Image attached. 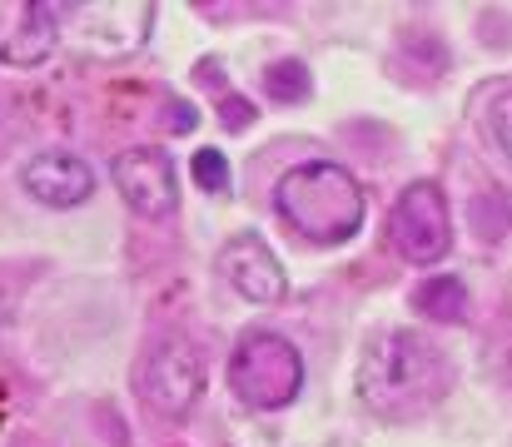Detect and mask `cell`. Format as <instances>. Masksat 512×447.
I'll return each mask as SVG.
<instances>
[{
    "mask_svg": "<svg viewBox=\"0 0 512 447\" xmlns=\"http://www.w3.org/2000/svg\"><path fill=\"white\" fill-rule=\"evenodd\" d=\"M448 388H453V363L413 328L378 333L358 363V398L388 423L423 418L433 403L448 398Z\"/></svg>",
    "mask_w": 512,
    "mask_h": 447,
    "instance_id": "1",
    "label": "cell"
},
{
    "mask_svg": "<svg viewBox=\"0 0 512 447\" xmlns=\"http://www.w3.org/2000/svg\"><path fill=\"white\" fill-rule=\"evenodd\" d=\"M274 209L299 239H309L319 249H334V244H348L363 224V189L343 164L309 159V164H294L279 179Z\"/></svg>",
    "mask_w": 512,
    "mask_h": 447,
    "instance_id": "2",
    "label": "cell"
},
{
    "mask_svg": "<svg viewBox=\"0 0 512 447\" xmlns=\"http://www.w3.org/2000/svg\"><path fill=\"white\" fill-rule=\"evenodd\" d=\"M229 388L244 408L254 413H279L299 398L304 388V353L269 328H254L239 338V348L229 353Z\"/></svg>",
    "mask_w": 512,
    "mask_h": 447,
    "instance_id": "3",
    "label": "cell"
},
{
    "mask_svg": "<svg viewBox=\"0 0 512 447\" xmlns=\"http://www.w3.org/2000/svg\"><path fill=\"white\" fill-rule=\"evenodd\" d=\"M388 244L408 264H418V269L448 259V249H453V219H448V199H443L438 184L418 179V184H408L393 199V209H388Z\"/></svg>",
    "mask_w": 512,
    "mask_h": 447,
    "instance_id": "4",
    "label": "cell"
},
{
    "mask_svg": "<svg viewBox=\"0 0 512 447\" xmlns=\"http://www.w3.org/2000/svg\"><path fill=\"white\" fill-rule=\"evenodd\" d=\"M204 393V358L184 338H160L140 363V398L160 418H184Z\"/></svg>",
    "mask_w": 512,
    "mask_h": 447,
    "instance_id": "5",
    "label": "cell"
},
{
    "mask_svg": "<svg viewBox=\"0 0 512 447\" xmlns=\"http://www.w3.org/2000/svg\"><path fill=\"white\" fill-rule=\"evenodd\" d=\"M60 20H70V40L90 55H130L145 45L155 25V5L140 0H110V5H60Z\"/></svg>",
    "mask_w": 512,
    "mask_h": 447,
    "instance_id": "6",
    "label": "cell"
},
{
    "mask_svg": "<svg viewBox=\"0 0 512 447\" xmlns=\"http://www.w3.org/2000/svg\"><path fill=\"white\" fill-rule=\"evenodd\" d=\"M115 189L120 199L140 214V219H170L179 209V174H174V159L165 149L155 145H135V149H120L115 164Z\"/></svg>",
    "mask_w": 512,
    "mask_h": 447,
    "instance_id": "7",
    "label": "cell"
},
{
    "mask_svg": "<svg viewBox=\"0 0 512 447\" xmlns=\"http://www.w3.org/2000/svg\"><path fill=\"white\" fill-rule=\"evenodd\" d=\"M60 45V5L0 0V65H40Z\"/></svg>",
    "mask_w": 512,
    "mask_h": 447,
    "instance_id": "8",
    "label": "cell"
},
{
    "mask_svg": "<svg viewBox=\"0 0 512 447\" xmlns=\"http://www.w3.org/2000/svg\"><path fill=\"white\" fill-rule=\"evenodd\" d=\"M20 184H25L30 199H40L50 209H75L95 194V169L70 149H40V154L25 159Z\"/></svg>",
    "mask_w": 512,
    "mask_h": 447,
    "instance_id": "9",
    "label": "cell"
},
{
    "mask_svg": "<svg viewBox=\"0 0 512 447\" xmlns=\"http://www.w3.org/2000/svg\"><path fill=\"white\" fill-rule=\"evenodd\" d=\"M219 269H224V279L249 303H279V298L289 294V274H284V264L274 259V249L259 234L229 239L219 249Z\"/></svg>",
    "mask_w": 512,
    "mask_h": 447,
    "instance_id": "10",
    "label": "cell"
},
{
    "mask_svg": "<svg viewBox=\"0 0 512 447\" xmlns=\"http://www.w3.org/2000/svg\"><path fill=\"white\" fill-rule=\"evenodd\" d=\"M413 303L428 313V318H438V323H463L468 318V289H463V279H453V274H438V279H428Z\"/></svg>",
    "mask_w": 512,
    "mask_h": 447,
    "instance_id": "11",
    "label": "cell"
},
{
    "mask_svg": "<svg viewBox=\"0 0 512 447\" xmlns=\"http://www.w3.org/2000/svg\"><path fill=\"white\" fill-rule=\"evenodd\" d=\"M478 125H483L488 145L512 159V85H493L478 95Z\"/></svg>",
    "mask_w": 512,
    "mask_h": 447,
    "instance_id": "12",
    "label": "cell"
},
{
    "mask_svg": "<svg viewBox=\"0 0 512 447\" xmlns=\"http://www.w3.org/2000/svg\"><path fill=\"white\" fill-rule=\"evenodd\" d=\"M264 90H269V100H284V105L309 100V90H314L309 65H304V60H279V65H269V70H264Z\"/></svg>",
    "mask_w": 512,
    "mask_h": 447,
    "instance_id": "13",
    "label": "cell"
},
{
    "mask_svg": "<svg viewBox=\"0 0 512 447\" xmlns=\"http://www.w3.org/2000/svg\"><path fill=\"white\" fill-rule=\"evenodd\" d=\"M189 169H194V184H199V189H209V194H224V189H229V179H234V174H229V159H224L219 149H199Z\"/></svg>",
    "mask_w": 512,
    "mask_h": 447,
    "instance_id": "14",
    "label": "cell"
},
{
    "mask_svg": "<svg viewBox=\"0 0 512 447\" xmlns=\"http://www.w3.org/2000/svg\"><path fill=\"white\" fill-rule=\"evenodd\" d=\"M224 125L244 130V125H254V110H249L244 100H224Z\"/></svg>",
    "mask_w": 512,
    "mask_h": 447,
    "instance_id": "15",
    "label": "cell"
}]
</instances>
